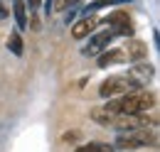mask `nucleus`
Returning a JSON list of instances; mask_svg holds the SVG:
<instances>
[{"instance_id":"nucleus-15","label":"nucleus","mask_w":160,"mask_h":152,"mask_svg":"<svg viewBox=\"0 0 160 152\" xmlns=\"http://www.w3.org/2000/svg\"><path fill=\"white\" fill-rule=\"evenodd\" d=\"M25 2H30V10H32V12L40 7V0H25Z\"/></svg>"},{"instance_id":"nucleus-11","label":"nucleus","mask_w":160,"mask_h":152,"mask_svg":"<svg viewBox=\"0 0 160 152\" xmlns=\"http://www.w3.org/2000/svg\"><path fill=\"white\" fill-rule=\"evenodd\" d=\"M128 74L133 76V78H136V81L140 83V86H145V83H148V78L153 76V66H148V64H140V61H136V64H133V69H131Z\"/></svg>"},{"instance_id":"nucleus-17","label":"nucleus","mask_w":160,"mask_h":152,"mask_svg":"<svg viewBox=\"0 0 160 152\" xmlns=\"http://www.w3.org/2000/svg\"><path fill=\"white\" fill-rule=\"evenodd\" d=\"M79 0H64V5H77Z\"/></svg>"},{"instance_id":"nucleus-13","label":"nucleus","mask_w":160,"mask_h":152,"mask_svg":"<svg viewBox=\"0 0 160 152\" xmlns=\"http://www.w3.org/2000/svg\"><path fill=\"white\" fill-rule=\"evenodd\" d=\"M25 42H22L20 32H10V37H8V49L15 54V57H22L25 54V47H22Z\"/></svg>"},{"instance_id":"nucleus-12","label":"nucleus","mask_w":160,"mask_h":152,"mask_svg":"<svg viewBox=\"0 0 160 152\" xmlns=\"http://www.w3.org/2000/svg\"><path fill=\"white\" fill-rule=\"evenodd\" d=\"M74 152H116V147L108 142H84Z\"/></svg>"},{"instance_id":"nucleus-8","label":"nucleus","mask_w":160,"mask_h":152,"mask_svg":"<svg viewBox=\"0 0 160 152\" xmlns=\"http://www.w3.org/2000/svg\"><path fill=\"white\" fill-rule=\"evenodd\" d=\"M126 57L131 59V61H143V59L148 57V44L140 42V39H131L128 47H126Z\"/></svg>"},{"instance_id":"nucleus-2","label":"nucleus","mask_w":160,"mask_h":152,"mask_svg":"<svg viewBox=\"0 0 160 152\" xmlns=\"http://www.w3.org/2000/svg\"><path fill=\"white\" fill-rule=\"evenodd\" d=\"M116 147L118 150H136V147H158V133L148 128H131L121 130L116 135Z\"/></svg>"},{"instance_id":"nucleus-14","label":"nucleus","mask_w":160,"mask_h":152,"mask_svg":"<svg viewBox=\"0 0 160 152\" xmlns=\"http://www.w3.org/2000/svg\"><path fill=\"white\" fill-rule=\"evenodd\" d=\"M79 137H81L79 130H69V133L62 135V142H74V140H79Z\"/></svg>"},{"instance_id":"nucleus-7","label":"nucleus","mask_w":160,"mask_h":152,"mask_svg":"<svg viewBox=\"0 0 160 152\" xmlns=\"http://www.w3.org/2000/svg\"><path fill=\"white\" fill-rule=\"evenodd\" d=\"M126 52L123 49H108L99 57V66L101 69H108V66H116V64H126Z\"/></svg>"},{"instance_id":"nucleus-10","label":"nucleus","mask_w":160,"mask_h":152,"mask_svg":"<svg viewBox=\"0 0 160 152\" xmlns=\"http://www.w3.org/2000/svg\"><path fill=\"white\" fill-rule=\"evenodd\" d=\"M12 12H15V22L18 30H27V2L25 0H12Z\"/></svg>"},{"instance_id":"nucleus-3","label":"nucleus","mask_w":160,"mask_h":152,"mask_svg":"<svg viewBox=\"0 0 160 152\" xmlns=\"http://www.w3.org/2000/svg\"><path fill=\"white\" fill-rule=\"evenodd\" d=\"M138 88H143V86L131 74H116V76H108L99 86V96L101 98H116V96H126L131 91H138Z\"/></svg>"},{"instance_id":"nucleus-4","label":"nucleus","mask_w":160,"mask_h":152,"mask_svg":"<svg viewBox=\"0 0 160 152\" xmlns=\"http://www.w3.org/2000/svg\"><path fill=\"white\" fill-rule=\"evenodd\" d=\"M99 25H108V30H111L116 37H118V35H121V37H131V35H133L131 17H128V12H123V10H113V12H108Z\"/></svg>"},{"instance_id":"nucleus-16","label":"nucleus","mask_w":160,"mask_h":152,"mask_svg":"<svg viewBox=\"0 0 160 152\" xmlns=\"http://www.w3.org/2000/svg\"><path fill=\"white\" fill-rule=\"evenodd\" d=\"M2 17H8V7L0 2V20H2Z\"/></svg>"},{"instance_id":"nucleus-9","label":"nucleus","mask_w":160,"mask_h":152,"mask_svg":"<svg viewBox=\"0 0 160 152\" xmlns=\"http://www.w3.org/2000/svg\"><path fill=\"white\" fill-rule=\"evenodd\" d=\"M91 120H94V123H99V125H103V128H111V125H113V120H116V113L106 111L103 106H96V108H91Z\"/></svg>"},{"instance_id":"nucleus-1","label":"nucleus","mask_w":160,"mask_h":152,"mask_svg":"<svg viewBox=\"0 0 160 152\" xmlns=\"http://www.w3.org/2000/svg\"><path fill=\"white\" fill-rule=\"evenodd\" d=\"M158 106V93L155 91H131L126 96L118 98H108V103L103 106L111 113H123V115H138V113H148L150 108Z\"/></svg>"},{"instance_id":"nucleus-6","label":"nucleus","mask_w":160,"mask_h":152,"mask_svg":"<svg viewBox=\"0 0 160 152\" xmlns=\"http://www.w3.org/2000/svg\"><path fill=\"white\" fill-rule=\"evenodd\" d=\"M96 25H99L96 15H94V12H86V15H84L79 22H74V27H72V37H74V39H84V37H89V35L96 30Z\"/></svg>"},{"instance_id":"nucleus-5","label":"nucleus","mask_w":160,"mask_h":152,"mask_svg":"<svg viewBox=\"0 0 160 152\" xmlns=\"http://www.w3.org/2000/svg\"><path fill=\"white\" fill-rule=\"evenodd\" d=\"M113 37H116V35H113L111 30H103L99 35H94V37L89 39V44L81 49V54H84V57H96V54H101V52L113 42Z\"/></svg>"}]
</instances>
